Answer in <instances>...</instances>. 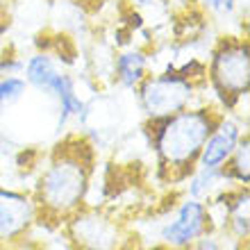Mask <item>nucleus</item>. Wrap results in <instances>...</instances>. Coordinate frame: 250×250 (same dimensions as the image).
<instances>
[{
  "mask_svg": "<svg viewBox=\"0 0 250 250\" xmlns=\"http://www.w3.org/2000/svg\"><path fill=\"white\" fill-rule=\"evenodd\" d=\"M96 171V146L86 137L71 134L48 155L37 178L32 198L39 207V223H66L84 209Z\"/></svg>",
  "mask_w": 250,
  "mask_h": 250,
  "instance_id": "obj_1",
  "label": "nucleus"
},
{
  "mask_svg": "<svg viewBox=\"0 0 250 250\" xmlns=\"http://www.w3.org/2000/svg\"><path fill=\"white\" fill-rule=\"evenodd\" d=\"M221 114L211 103H198L164 119L144 123L148 148L155 155L157 178L164 185H185L196 171L200 148L216 127Z\"/></svg>",
  "mask_w": 250,
  "mask_h": 250,
  "instance_id": "obj_2",
  "label": "nucleus"
},
{
  "mask_svg": "<svg viewBox=\"0 0 250 250\" xmlns=\"http://www.w3.org/2000/svg\"><path fill=\"white\" fill-rule=\"evenodd\" d=\"M205 89L211 105L223 114H237L250 91V43L246 37L225 34L214 41L207 53Z\"/></svg>",
  "mask_w": 250,
  "mask_h": 250,
  "instance_id": "obj_3",
  "label": "nucleus"
},
{
  "mask_svg": "<svg viewBox=\"0 0 250 250\" xmlns=\"http://www.w3.org/2000/svg\"><path fill=\"white\" fill-rule=\"evenodd\" d=\"M200 91H205V84H196L171 68H164L159 73H148L141 80V84L134 89V98H137V107L146 116V121H152L171 116L191 105L203 103Z\"/></svg>",
  "mask_w": 250,
  "mask_h": 250,
  "instance_id": "obj_4",
  "label": "nucleus"
},
{
  "mask_svg": "<svg viewBox=\"0 0 250 250\" xmlns=\"http://www.w3.org/2000/svg\"><path fill=\"white\" fill-rule=\"evenodd\" d=\"M214 232L209 216V207L205 200L187 196L182 203L171 211V216L159 225L157 239L159 246L173 250H189L200 237Z\"/></svg>",
  "mask_w": 250,
  "mask_h": 250,
  "instance_id": "obj_5",
  "label": "nucleus"
},
{
  "mask_svg": "<svg viewBox=\"0 0 250 250\" xmlns=\"http://www.w3.org/2000/svg\"><path fill=\"white\" fill-rule=\"evenodd\" d=\"M39 221V207L32 193L0 185V248L30 237Z\"/></svg>",
  "mask_w": 250,
  "mask_h": 250,
  "instance_id": "obj_6",
  "label": "nucleus"
},
{
  "mask_svg": "<svg viewBox=\"0 0 250 250\" xmlns=\"http://www.w3.org/2000/svg\"><path fill=\"white\" fill-rule=\"evenodd\" d=\"M23 80L30 89L39 91L41 96L53 98L55 103L64 98L66 93L78 89V80L68 71H64L60 62L55 60L50 50H37L23 62Z\"/></svg>",
  "mask_w": 250,
  "mask_h": 250,
  "instance_id": "obj_7",
  "label": "nucleus"
},
{
  "mask_svg": "<svg viewBox=\"0 0 250 250\" xmlns=\"http://www.w3.org/2000/svg\"><path fill=\"white\" fill-rule=\"evenodd\" d=\"M64 225L71 244L78 250H112L119 244L116 223L86 207L73 214Z\"/></svg>",
  "mask_w": 250,
  "mask_h": 250,
  "instance_id": "obj_8",
  "label": "nucleus"
},
{
  "mask_svg": "<svg viewBox=\"0 0 250 250\" xmlns=\"http://www.w3.org/2000/svg\"><path fill=\"white\" fill-rule=\"evenodd\" d=\"M246 132L248 130L237 114H221L216 127L211 130V134L200 148L196 168H221V166H225V162L230 159V155L237 148L239 139L244 137Z\"/></svg>",
  "mask_w": 250,
  "mask_h": 250,
  "instance_id": "obj_9",
  "label": "nucleus"
},
{
  "mask_svg": "<svg viewBox=\"0 0 250 250\" xmlns=\"http://www.w3.org/2000/svg\"><path fill=\"white\" fill-rule=\"evenodd\" d=\"M150 53L144 46H125L112 57V80L125 91H134L150 73Z\"/></svg>",
  "mask_w": 250,
  "mask_h": 250,
  "instance_id": "obj_10",
  "label": "nucleus"
},
{
  "mask_svg": "<svg viewBox=\"0 0 250 250\" xmlns=\"http://www.w3.org/2000/svg\"><path fill=\"white\" fill-rule=\"evenodd\" d=\"M232 187L223 168H196L187 180V196L196 200H209L216 191Z\"/></svg>",
  "mask_w": 250,
  "mask_h": 250,
  "instance_id": "obj_11",
  "label": "nucleus"
},
{
  "mask_svg": "<svg viewBox=\"0 0 250 250\" xmlns=\"http://www.w3.org/2000/svg\"><path fill=\"white\" fill-rule=\"evenodd\" d=\"M221 168H223L225 178H228L230 185H237V187L250 185V137H248V132L239 139L234 152H232L230 159Z\"/></svg>",
  "mask_w": 250,
  "mask_h": 250,
  "instance_id": "obj_12",
  "label": "nucleus"
},
{
  "mask_svg": "<svg viewBox=\"0 0 250 250\" xmlns=\"http://www.w3.org/2000/svg\"><path fill=\"white\" fill-rule=\"evenodd\" d=\"M30 91L23 75H0V116H5L14 105H19Z\"/></svg>",
  "mask_w": 250,
  "mask_h": 250,
  "instance_id": "obj_13",
  "label": "nucleus"
},
{
  "mask_svg": "<svg viewBox=\"0 0 250 250\" xmlns=\"http://www.w3.org/2000/svg\"><path fill=\"white\" fill-rule=\"evenodd\" d=\"M237 246H234V248H237ZM234 248H228V237H225V234L209 232V234H205V237L198 239L189 250H234Z\"/></svg>",
  "mask_w": 250,
  "mask_h": 250,
  "instance_id": "obj_14",
  "label": "nucleus"
},
{
  "mask_svg": "<svg viewBox=\"0 0 250 250\" xmlns=\"http://www.w3.org/2000/svg\"><path fill=\"white\" fill-rule=\"evenodd\" d=\"M205 9L216 16H232L239 9V0H200Z\"/></svg>",
  "mask_w": 250,
  "mask_h": 250,
  "instance_id": "obj_15",
  "label": "nucleus"
},
{
  "mask_svg": "<svg viewBox=\"0 0 250 250\" xmlns=\"http://www.w3.org/2000/svg\"><path fill=\"white\" fill-rule=\"evenodd\" d=\"M23 62L25 60L16 53H2L0 55V75H21Z\"/></svg>",
  "mask_w": 250,
  "mask_h": 250,
  "instance_id": "obj_16",
  "label": "nucleus"
},
{
  "mask_svg": "<svg viewBox=\"0 0 250 250\" xmlns=\"http://www.w3.org/2000/svg\"><path fill=\"white\" fill-rule=\"evenodd\" d=\"M12 250H41V246L34 241L32 237H25L23 241H19V244H14V246H9Z\"/></svg>",
  "mask_w": 250,
  "mask_h": 250,
  "instance_id": "obj_17",
  "label": "nucleus"
},
{
  "mask_svg": "<svg viewBox=\"0 0 250 250\" xmlns=\"http://www.w3.org/2000/svg\"><path fill=\"white\" fill-rule=\"evenodd\" d=\"M130 2V7H134V9H146V7H150L155 0H127Z\"/></svg>",
  "mask_w": 250,
  "mask_h": 250,
  "instance_id": "obj_18",
  "label": "nucleus"
},
{
  "mask_svg": "<svg viewBox=\"0 0 250 250\" xmlns=\"http://www.w3.org/2000/svg\"><path fill=\"white\" fill-rule=\"evenodd\" d=\"M234 250H250L248 241H244V244H239V246H237V248H234Z\"/></svg>",
  "mask_w": 250,
  "mask_h": 250,
  "instance_id": "obj_19",
  "label": "nucleus"
},
{
  "mask_svg": "<svg viewBox=\"0 0 250 250\" xmlns=\"http://www.w3.org/2000/svg\"><path fill=\"white\" fill-rule=\"evenodd\" d=\"M152 250H173V248H166V246H155Z\"/></svg>",
  "mask_w": 250,
  "mask_h": 250,
  "instance_id": "obj_20",
  "label": "nucleus"
}]
</instances>
